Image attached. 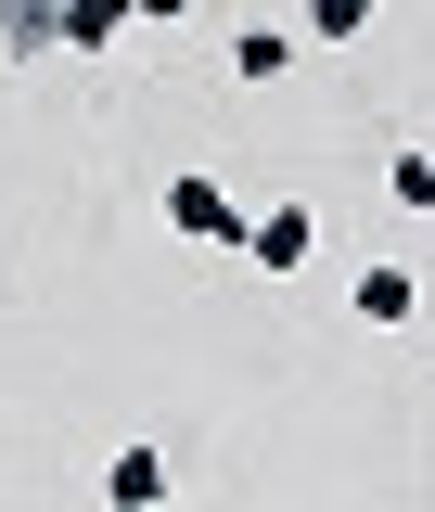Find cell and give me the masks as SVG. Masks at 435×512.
Instances as JSON below:
<instances>
[{
    "label": "cell",
    "instance_id": "obj_1",
    "mask_svg": "<svg viewBox=\"0 0 435 512\" xmlns=\"http://www.w3.org/2000/svg\"><path fill=\"white\" fill-rule=\"evenodd\" d=\"M167 231H180V244H218V256H244V244H256V218H244L218 180H205V167H180V180H167Z\"/></svg>",
    "mask_w": 435,
    "mask_h": 512
},
{
    "label": "cell",
    "instance_id": "obj_2",
    "mask_svg": "<svg viewBox=\"0 0 435 512\" xmlns=\"http://www.w3.org/2000/svg\"><path fill=\"white\" fill-rule=\"evenodd\" d=\"M410 308H423V282H410L397 256H372V269L346 282V320H359V333H397V320H410Z\"/></svg>",
    "mask_w": 435,
    "mask_h": 512
},
{
    "label": "cell",
    "instance_id": "obj_3",
    "mask_svg": "<svg viewBox=\"0 0 435 512\" xmlns=\"http://www.w3.org/2000/svg\"><path fill=\"white\" fill-rule=\"evenodd\" d=\"M256 269H308V256H320V205H295V192H282V205H269V218H256Z\"/></svg>",
    "mask_w": 435,
    "mask_h": 512
},
{
    "label": "cell",
    "instance_id": "obj_4",
    "mask_svg": "<svg viewBox=\"0 0 435 512\" xmlns=\"http://www.w3.org/2000/svg\"><path fill=\"white\" fill-rule=\"evenodd\" d=\"M103 500H116V512H167V448H154V436H128L116 461H103Z\"/></svg>",
    "mask_w": 435,
    "mask_h": 512
},
{
    "label": "cell",
    "instance_id": "obj_5",
    "mask_svg": "<svg viewBox=\"0 0 435 512\" xmlns=\"http://www.w3.org/2000/svg\"><path fill=\"white\" fill-rule=\"evenodd\" d=\"M282 64H295V26H282V13H256V26H231V77H244V90H269Z\"/></svg>",
    "mask_w": 435,
    "mask_h": 512
},
{
    "label": "cell",
    "instance_id": "obj_6",
    "mask_svg": "<svg viewBox=\"0 0 435 512\" xmlns=\"http://www.w3.org/2000/svg\"><path fill=\"white\" fill-rule=\"evenodd\" d=\"M141 0H64V52H116Z\"/></svg>",
    "mask_w": 435,
    "mask_h": 512
},
{
    "label": "cell",
    "instance_id": "obj_7",
    "mask_svg": "<svg viewBox=\"0 0 435 512\" xmlns=\"http://www.w3.org/2000/svg\"><path fill=\"white\" fill-rule=\"evenodd\" d=\"M0 52H64V0H13L0 13Z\"/></svg>",
    "mask_w": 435,
    "mask_h": 512
},
{
    "label": "cell",
    "instance_id": "obj_8",
    "mask_svg": "<svg viewBox=\"0 0 435 512\" xmlns=\"http://www.w3.org/2000/svg\"><path fill=\"white\" fill-rule=\"evenodd\" d=\"M384 192H397L410 218H435V154H423V141H410V154H384Z\"/></svg>",
    "mask_w": 435,
    "mask_h": 512
}]
</instances>
